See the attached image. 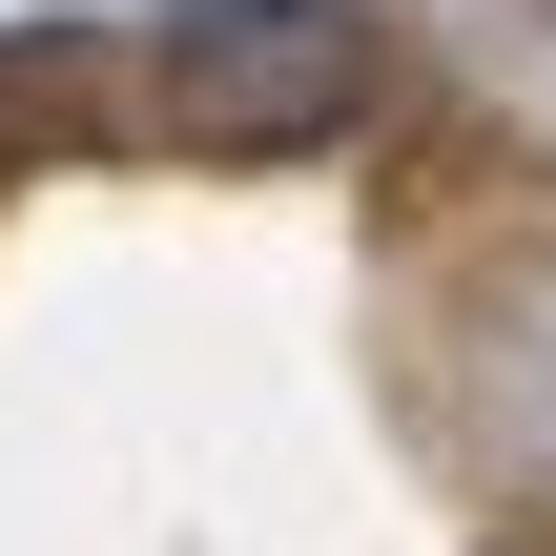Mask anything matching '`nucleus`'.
Wrapping results in <instances>:
<instances>
[{"label":"nucleus","mask_w":556,"mask_h":556,"mask_svg":"<svg viewBox=\"0 0 556 556\" xmlns=\"http://www.w3.org/2000/svg\"><path fill=\"white\" fill-rule=\"evenodd\" d=\"M495 392H516V454L556 475V268L516 289V330H495Z\"/></svg>","instance_id":"obj_2"},{"label":"nucleus","mask_w":556,"mask_h":556,"mask_svg":"<svg viewBox=\"0 0 556 556\" xmlns=\"http://www.w3.org/2000/svg\"><path fill=\"white\" fill-rule=\"evenodd\" d=\"M351 103H371V0H186L165 21L186 144H330Z\"/></svg>","instance_id":"obj_1"}]
</instances>
